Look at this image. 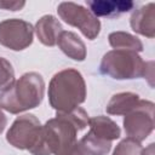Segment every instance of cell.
I'll list each match as a JSON object with an SVG mask.
<instances>
[{
	"instance_id": "cell-1",
	"label": "cell",
	"mask_w": 155,
	"mask_h": 155,
	"mask_svg": "<svg viewBox=\"0 0 155 155\" xmlns=\"http://www.w3.org/2000/svg\"><path fill=\"white\" fill-rule=\"evenodd\" d=\"M88 115L85 109L76 107L68 113H57L42 126L39 145L30 153L31 155H56L74 143L76 134L88 125Z\"/></svg>"
},
{
	"instance_id": "cell-2",
	"label": "cell",
	"mask_w": 155,
	"mask_h": 155,
	"mask_svg": "<svg viewBox=\"0 0 155 155\" xmlns=\"http://www.w3.org/2000/svg\"><path fill=\"white\" fill-rule=\"evenodd\" d=\"M45 93V81L36 71L23 74L12 85L0 92V109L10 114L34 109L40 105Z\"/></svg>"
},
{
	"instance_id": "cell-3",
	"label": "cell",
	"mask_w": 155,
	"mask_h": 155,
	"mask_svg": "<svg viewBox=\"0 0 155 155\" xmlns=\"http://www.w3.org/2000/svg\"><path fill=\"white\" fill-rule=\"evenodd\" d=\"M86 99V84L76 69L56 73L48 84V102L57 113H68Z\"/></svg>"
},
{
	"instance_id": "cell-4",
	"label": "cell",
	"mask_w": 155,
	"mask_h": 155,
	"mask_svg": "<svg viewBox=\"0 0 155 155\" xmlns=\"http://www.w3.org/2000/svg\"><path fill=\"white\" fill-rule=\"evenodd\" d=\"M153 64L151 61L144 62L134 51L111 50L103 56L99 64V71L116 80L147 78L153 86Z\"/></svg>"
},
{
	"instance_id": "cell-5",
	"label": "cell",
	"mask_w": 155,
	"mask_h": 155,
	"mask_svg": "<svg viewBox=\"0 0 155 155\" xmlns=\"http://www.w3.org/2000/svg\"><path fill=\"white\" fill-rule=\"evenodd\" d=\"M42 125L33 114L18 116L6 133V140L15 148L31 153L40 143Z\"/></svg>"
},
{
	"instance_id": "cell-6",
	"label": "cell",
	"mask_w": 155,
	"mask_h": 155,
	"mask_svg": "<svg viewBox=\"0 0 155 155\" xmlns=\"http://www.w3.org/2000/svg\"><path fill=\"white\" fill-rule=\"evenodd\" d=\"M57 12L61 19L78 28L88 40H94L99 35L101 22L88 8L71 1H64L58 5Z\"/></svg>"
},
{
	"instance_id": "cell-7",
	"label": "cell",
	"mask_w": 155,
	"mask_h": 155,
	"mask_svg": "<svg viewBox=\"0 0 155 155\" xmlns=\"http://www.w3.org/2000/svg\"><path fill=\"white\" fill-rule=\"evenodd\" d=\"M154 103L140 99L138 104L124 117V128L126 134L138 142L144 140L154 130Z\"/></svg>"
},
{
	"instance_id": "cell-8",
	"label": "cell",
	"mask_w": 155,
	"mask_h": 155,
	"mask_svg": "<svg viewBox=\"0 0 155 155\" xmlns=\"http://www.w3.org/2000/svg\"><path fill=\"white\" fill-rule=\"evenodd\" d=\"M34 35L33 25L19 18H10L0 22V45L12 51H22L31 45Z\"/></svg>"
},
{
	"instance_id": "cell-9",
	"label": "cell",
	"mask_w": 155,
	"mask_h": 155,
	"mask_svg": "<svg viewBox=\"0 0 155 155\" xmlns=\"http://www.w3.org/2000/svg\"><path fill=\"white\" fill-rule=\"evenodd\" d=\"M130 24L133 31L153 39L155 36V5L149 2L133 11Z\"/></svg>"
},
{
	"instance_id": "cell-10",
	"label": "cell",
	"mask_w": 155,
	"mask_h": 155,
	"mask_svg": "<svg viewBox=\"0 0 155 155\" xmlns=\"http://www.w3.org/2000/svg\"><path fill=\"white\" fill-rule=\"evenodd\" d=\"M90 11L98 17H117L134 8L136 4L131 0H88L86 1Z\"/></svg>"
},
{
	"instance_id": "cell-11",
	"label": "cell",
	"mask_w": 155,
	"mask_h": 155,
	"mask_svg": "<svg viewBox=\"0 0 155 155\" xmlns=\"http://www.w3.org/2000/svg\"><path fill=\"white\" fill-rule=\"evenodd\" d=\"M61 22L52 15H45L42 16L35 24V34L39 39V41L45 46H54L57 45V40L62 30Z\"/></svg>"
},
{
	"instance_id": "cell-12",
	"label": "cell",
	"mask_w": 155,
	"mask_h": 155,
	"mask_svg": "<svg viewBox=\"0 0 155 155\" xmlns=\"http://www.w3.org/2000/svg\"><path fill=\"white\" fill-rule=\"evenodd\" d=\"M57 45L61 51L69 58L82 62L86 58V46L80 36L74 31L63 30L57 40Z\"/></svg>"
},
{
	"instance_id": "cell-13",
	"label": "cell",
	"mask_w": 155,
	"mask_h": 155,
	"mask_svg": "<svg viewBox=\"0 0 155 155\" xmlns=\"http://www.w3.org/2000/svg\"><path fill=\"white\" fill-rule=\"evenodd\" d=\"M88 126H90L88 132H91L93 136H96L101 139L108 140V142H113V140L117 139L121 134V130L117 126V124L108 116L98 115V116L90 117Z\"/></svg>"
},
{
	"instance_id": "cell-14",
	"label": "cell",
	"mask_w": 155,
	"mask_h": 155,
	"mask_svg": "<svg viewBox=\"0 0 155 155\" xmlns=\"http://www.w3.org/2000/svg\"><path fill=\"white\" fill-rule=\"evenodd\" d=\"M140 101L139 96L133 92H120L114 94L108 102L105 110L110 115H126Z\"/></svg>"
},
{
	"instance_id": "cell-15",
	"label": "cell",
	"mask_w": 155,
	"mask_h": 155,
	"mask_svg": "<svg viewBox=\"0 0 155 155\" xmlns=\"http://www.w3.org/2000/svg\"><path fill=\"white\" fill-rule=\"evenodd\" d=\"M109 44L114 50H126V51H134V52H142L143 51V44L142 41L127 33V31H113L108 36Z\"/></svg>"
},
{
	"instance_id": "cell-16",
	"label": "cell",
	"mask_w": 155,
	"mask_h": 155,
	"mask_svg": "<svg viewBox=\"0 0 155 155\" xmlns=\"http://www.w3.org/2000/svg\"><path fill=\"white\" fill-rule=\"evenodd\" d=\"M79 144L86 155H107L111 149V142L101 139L87 132L80 140Z\"/></svg>"
},
{
	"instance_id": "cell-17",
	"label": "cell",
	"mask_w": 155,
	"mask_h": 155,
	"mask_svg": "<svg viewBox=\"0 0 155 155\" xmlns=\"http://www.w3.org/2000/svg\"><path fill=\"white\" fill-rule=\"evenodd\" d=\"M142 150L143 148L140 142L127 137L116 145L113 155H140Z\"/></svg>"
},
{
	"instance_id": "cell-18",
	"label": "cell",
	"mask_w": 155,
	"mask_h": 155,
	"mask_svg": "<svg viewBox=\"0 0 155 155\" xmlns=\"http://www.w3.org/2000/svg\"><path fill=\"white\" fill-rule=\"evenodd\" d=\"M15 82V70L12 64L4 57H0V91H4Z\"/></svg>"
},
{
	"instance_id": "cell-19",
	"label": "cell",
	"mask_w": 155,
	"mask_h": 155,
	"mask_svg": "<svg viewBox=\"0 0 155 155\" xmlns=\"http://www.w3.org/2000/svg\"><path fill=\"white\" fill-rule=\"evenodd\" d=\"M24 5H25L24 1H0V8L10 10V11L21 10Z\"/></svg>"
},
{
	"instance_id": "cell-20",
	"label": "cell",
	"mask_w": 155,
	"mask_h": 155,
	"mask_svg": "<svg viewBox=\"0 0 155 155\" xmlns=\"http://www.w3.org/2000/svg\"><path fill=\"white\" fill-rule=\"evenodd\" d=\"M56 155H86V154L81 149L79 142H76L73 145H70L69 148H67L65 150H63V151H61V153H58Z\"/></svg>"
},
{
	"instance_id": "cell-21",
	"label": "cell",
	"mask_w": 155,
	"mask_h": 155,
	"mask_svg": "<svg viewBox=\"0 0 155 155\" xmlns=\"http://www.w3.org/2000/svg\"><path fill=\"white\" fill-rule=\"evenodd\" d=\"M6 124H7V119H6L5 114L2 113V110L0 109V134H1V133H2V131L5 130Z\"/></svg>"
},
{
	"instance_id": "cell-22",
	"label": "cell",
	"mask_w": 155,
	"mask_h": 155,
	"mask_svg": "<svg viewBox=\"0 0 155 155\" xmlns=\"http://www.w3.org/2000/svg\"><path fill=\"white\" fill-rule=\"evenodd\" d=\"M140 155H154V143H150L148 148L143 149Z\"/></svg>"
}]
</instances>
